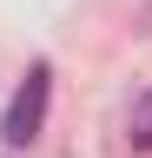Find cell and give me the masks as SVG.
Wrapping results in <instances>:
<instances>
[{
	"instance_id": "6da1fadb",
	"label": "cell",
	"mask_w": 152,
	"mask_h": 158,
	"mask_svg": "<svg viewBox=\"0 0 152 158\" xmlns=\"http://www.w3.org/2000/svg\"><path fill=\"white\" fill-rule=\"evenodd\" d=\"M46 106H53V66H46V59H33L27 79H20V92L7 99L0 138H7V145H33V138H40V125H46Z\"/></svg>"
},
{
	"instance_id": "7a4b0ae2",
	"label": "cell",
	"mask_w": 152,
	"mask_h": 158,
	"mask_svg": "<svg viewBox=\"0 0 152 158\" xmlns=\"http://www.w3.org/2000/svg\"><path fill=\"white\" fill-rule=\"evenodd\" d=\"M126 145L132 152H152V86L132 99V112H126Z\"/></svg>"
}]
</instances>
